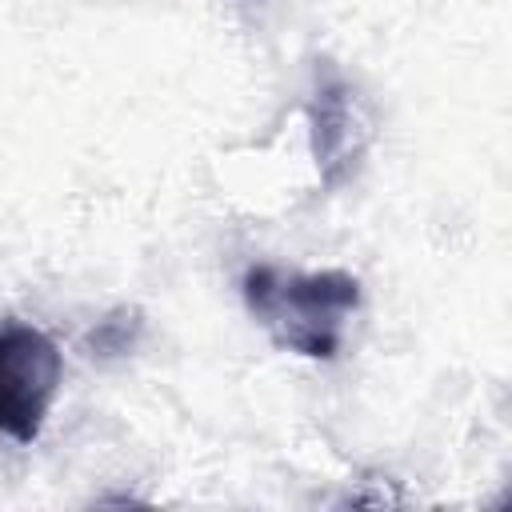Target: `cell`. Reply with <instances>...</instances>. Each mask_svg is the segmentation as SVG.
<instances>
[{
	"mask_svg": "<svg viewBox=\"0 0 512 512\" xmlns=\"http://www.w3.org/2000/svg\"><path fill=\"white\" fill-rule=\"evenodd\" d=\"M64 380L56 340L32 324L0 328V436L36 444Z\"/></svg>",
	"mask_w": 512,
	"mask_h": 512,
	"instance_id": "cell-2",
	"label": "cell"
},
{
	"mask_svg": "<svg viewBox=\"0 0 512 512\" xmlns=\"http://www.w3.org/2000/svg\"><path fill=\"white\" fill-rule=\"evenodd\" d=\"M244 304L276 348L332 360L344 340V324L360 308V280L344 268L296 272L276 264H252L240 280Z\"/></svg>",
	"mask_w": 512,
	"mask_h": 512,
	"instance_id": "cell-1",
	"label": "cell"
},
{
	"mask_svg": "<svg viewBox=\"0 0 512 512\" xmlns=\"http://www.w3.org/2000/svg\"><path fill=\"white\" fill-rule=\"evenodd\" d=\"M308 124H312V156H316L320 180L336 188L356 168L368 144V124L360 116V104L348 80L332 72L316 80V92L308 100Z\"/></svg>",
	"mask_w": 512,
	"mask_h": 512,
	"instance_id": "cell-3",
	"label": "cell"
}]
</instances>
